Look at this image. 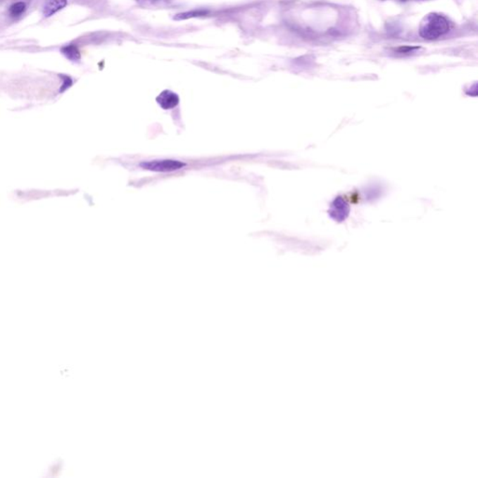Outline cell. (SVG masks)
Returning <instances> with one entry per match:
<instances>
[{
	"label": "cell",
	"instance_id": "obj_1",
	"mask_svg": "<svg viewBox=\"0 0 478 478\" xmlns=\"http://www.w3.org/2000/svg\"><path fill=\"white\" fill-rule=\"evenodd\" d=\"M449 30V23L446 17L439 13H429L422 19L420 25L422 38L434 41L445 35Z\"/></svg>",
	"mask_w": 478,
	"mask_h": 478
},
{
	"label": "cell",
	"instance_id": "obj_2",
	"mask_svg": "<svg viewBox=\"0 0 478 478\" xmlns=\"http://www.w3.org/2000/svg\"><path fill=\"white\" fill-rule=\"evenodd\" d=\"M140 167L147 170L156 171V172H170V171L180 170L185 167V164L177 160H154V161L142 163Z\"/></svg>",
	"mask_w": 478,
	"mask_h": 478
},
{
	"label": "cell",
	"instance_id": "obj_3",
	"mask_svg": "<svg viewBox=\"0 0 478 478\" xmlns=\"http://www.w3.org/2000/svg\"><path fill=\"white\" fill-rule=\"evenodd\" d=\"M156 101L160 105V107L164 108V110H171V108L177 107V104H179L180 99L179 96L173 93V92L165 90L157 96Z\"/></svg>",
	"mask_w": 478,
	"mask_h": 478
},
{
	"label": "cell",
	"instance_id": "obj_4",
	"mask_svg": "<svg viewBox=\"0 0 478 478\" xmlns=\"http://www.w3.org/2000/svg\"><path fill=\"white\" fill-rule=\"evenodd\" d=\"M67 4L68 0H46L44 8V15L45 17L53 16L54 14L63 10Z\"/></svg>",
	"mask_w": 478,
	"mask_h": 478
},
{
	"label": "cell",
	"instance_id": "obj_5",
	"mask_svg": "<svg viewBox=\"0 0 478 478\" xmlns=\"http://www.w3.org/2000/svg\"><path fill=\"white\" fill-rule=\"evenodd\" d=\"M61 51L70 61L76 62L81 59V53H80L79 49L76 45H65L64 47H62Z\"/></svg>",
	"mask_w": 478,
	"mask_h": 478
},
{
	"label": "cell",
	"instance_id": "obj_6",
	"mask_svg": "<svg viewBox=\"0 0 478 478\" xmlns=\"http://www.w3.org/2000/svg\"><path fill=\"white\" fill-rule=\"evenodd\" d=\"M208 13V11H187V13H182L180 14H177L176 16H175V20H187L190 18H194V17H200V16H205L207 15Z\"/></svg>",
	"mask_w": 478,
	"mask_h": 478
},
{
	"label": "cell",
	"instance_id": "obj_7",
	"mask_svg": "<svg viewBox=\"0 0 478 478\" xmlns=\"http://www.w3.org/2000/svg\"><path fill=\"white\" fill-rule=\"evenodd\" d=\"M27 10V5L24 2H16L11 5L8 13L11 17H19Z\"/></svg>",
	"mask_w": 478,
	"mask_h": 478
},
{
	"label": "cell",
	"instance_id": "obj_8",
	"mask_svg": "<svg viewBox=\"0 0 478 478\" xmlns=\"http://www.w3.org/2000/svg\"><path fill=\"white\" fill-rule=\"evenodd\" d=\"M419 49L420 47H417V46H401V47L396 49V51L401 54H409L414 53Z\"/></svg>",
	"mask_w": 478,
	"mask_h": 478
},
{
	"label": "cell",
	"instance_id": "obj_9",
	"mask_svg": "<svg viewBox=\"0 0 478 478\" xmlns=\"http://www.w3.org/2000/svg\"><path fill=\"white\" fill-rule=\"evenodd\" d=\"M139 1L149 2V3H156L163 1V0H139Z\"/></svg>",
	"mask_w": 478,
	"mask_h": 478
}]
</instances>
